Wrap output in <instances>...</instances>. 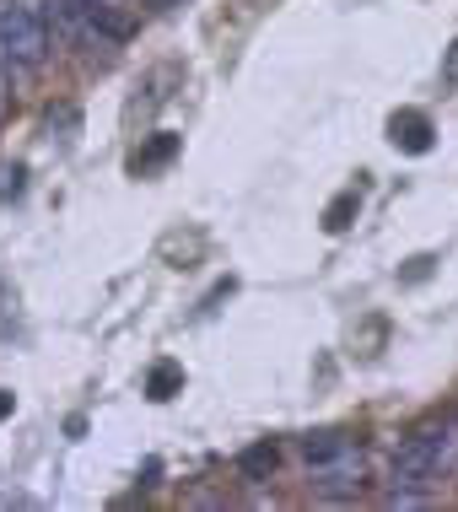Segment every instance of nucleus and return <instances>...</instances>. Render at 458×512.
Returning a JSON list of instances; mask_svg holds the SVG:
<instances>
[{
    "instance_id": "obj_4",
    "label": "nucleus",
    "mask_w": 458,
    "mask_h": 512,
    "mask_svg": "<svg viewBox=\"0 0 458 512\" xmlns=\"http://www.w3.org/2000/svg\"><path fill=\"white\" fill-rule=\"evenodd\" d=\"M432 119L421 114V108H399L394 119H388V141L399 151H410V157H421V151H432Z\"/></svg>"
},
{
    "instance_id": "obj_2",
    "label": "nucleus",
    "mask_w": 458,
    "mask_h": 512,
    "mask_svg": "<svg viewBox=\"0 0 458 512\" xmlns=\"http://www.w3.org/2000/svg\"><path fill=\"white\" fill-rule=\"evenodd\" d=\"M0 60L22 65V71H33V65L49 60V17L44 11L22 6V0H6V6H0Z\"/></svg>"
},
{
    "instance_id": "obj_5",
    "label": "nucleus",
    "mask_w": 458,
    "mask_h": 512,
    "mask_svg": "<svg viewBox=\"0 0 458 512\" xmlns=\"http://www.w3.org/2000/svg\"><path fill=\"white\" fill-rule=\"evenodd\" d=\"M178 151H184V135H173V130H157V135H151V141H146V146L130 157V173H135V178H146V173L168 168V162L178 157Z\"/></svg>"
},
{
    "instance_id": "obj_6",
    "label": "nucleus",
    "mask_w": 458,
    "mask_h": 512,
    "mask_svg": "<svg viewBox=\"0 0 458 512\" xmlns=\"http://www.w3.org/2000/svg\"><path fill=\"white\" fill-rule=\"evenodd\" d=\"M275 464H281V448H275V442H254V448L238 453V475L243 480H270Z\"/></svg>"
},
{
    "instance_id": "obj_1",
    "label": "nucleus",
    "mask_w": 458,
    "mask_h": 512,
    "mask_svg": "<svg viewBox=\"0 0 458 512\" xmlns=\"http://www.w3.org/2000/svg\"><path fill=\"white\" fill-rule=\"evenodd\" d=\"M453 464H458V421L453 415H432V421H421L394 448L388 480H394V491H421V486L448 475Z\"/></svg>"
},
{
    "instance_id": "obj_12",
    "label": "nucleus",
    "mask_w": 458,
    "mask_h": 512,
    "mask_svg": "<svg viewBox=\"0 0 458 512\" xmlns=\"http://www.w3.org/2000/svg\"><path fill=\"white\" fill-rule=\"evenodd\" d=\"M448 76L458 81V44H453V54H448Z\"/></svg>"
},
{
    "instance_id": "obj_8",
    "label": "nucleus",
    "mask_w": 458,
    "mask_h": 512,
    "mask_svg": "<svg viewBox=\"0 0 458 512\" xmlns=\"http://www.w3.org/2000/svg\"><path fill=\"white\" fill-rule=\"evenodd\" d=\"M340 448H351V437H345V432H313V437H302V459H308V464L335 459Z\"/></svg>"
},
{
    "instance_id": "obj_10",
    "label": "nucleus",
    "mask_w": 458,
    "mask_h": 512,
    "mask_svg": "<svg viewBox=\"0 0 458 512\" xmlns=\"http://www.w3.org/2000/svg\"><path fill=\"white\" fill-rule=\"evenodd\" d=\"M22 178H27L22 162H0V200H17L22 195Z\"/></svg>"
},
{
    "instance_id": "obj_3",
    "label": "nucleus",
    "mask_w": 458,
    "mask_h": 512,
    "mask_svg": "<svg viewBox=\"0 0 458 512\" xmlns=\"http://www.w3.org/2000/svg\"><path fill=\"white\" fill-rule=\"evenodd\" d=\"M308 475H313V491L318 496H356L367 486V453L356 448H340L335 459H324V464H308Z\"/></svg>"
},
{
    "instance_id": "obj_11",
    "label": "nucleus",
    "mask_w": 458,
    "mask_h": 512,
    "mask_svg": "<svg viewBox=\"0 0 458 512\" xmlns=\"http://www.w3.org/2000/svg\"><path fill=\"white\" fill-rule=\"evenodd\" d=\"M11 405H17V399H11L6 389H0V421H6V415H11Z\"/></svg>"
},
{
    "instance_id": "obj_7",
    "label": "nucleus",
    "mask_w": 458,
    "mask_h": 512,
    "mask_svg": "<svg viewBox=\"0 0 458 512\" xmlns=\"http://www.w3.org/2000/svg\"><path fill=\"white\" fill-rule=\"evenodd\" d=\"M178 389H184V367H178V362H157L146 372V394L157 399V405H162V399H173Z\"/></svg>"
},
{
    "instance_id": "obj_9",
    "label": "nucleus",
    "mask_w": 458,
    "mask_h": 512,
    "mask_svg": "<svg viewBox=\"0 0 458 512\" xmlns=\"http://www.w3.org/2000/svg\"><path fill=\"white\" fill-rule=\"evenodd\" d=\"M356 211H362V195H356V189L335 195V200H329V211H324V232H345L356 221Z\"/></svg>"
}]
</instances>
